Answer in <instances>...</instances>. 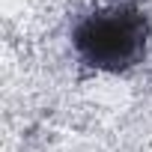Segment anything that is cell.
Returning a JSON list of instances; mask_svg holds the SVG:
<instances>
[{"instance_id": "cell-1", "label": "cell", "mask_w": 152, "mask_h": 152, "mask_svg": "<svg viewBox=\"0 0 152 152\" xmlns=\"http://www.w3.org/2000/svg\"><path fill=\"white\" fill-rule=\"evenodd\" d=\"M78 54L99 69H125L146 48V18L137 9L113 6L93 12L75 33Z\"/></svg>"}]
</instances>
